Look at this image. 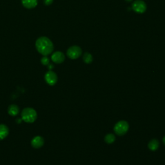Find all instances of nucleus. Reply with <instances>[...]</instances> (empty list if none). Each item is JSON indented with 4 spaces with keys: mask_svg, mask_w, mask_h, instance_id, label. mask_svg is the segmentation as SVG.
<instances>
[{
    "mask_svg": "<svg viewBox=\"0 0 165 165\" xmlns=\"http://www.w3.org/2000/svg\"><path fill=\"white\" fill-rule=\"evenodd\" d=\"M116 140V137L112 133H108L105 138V141L108 144H112Z\"/></svg>",
    "mask_w": 165,
    "mask_h": 165,
    "instance_id": "14",
    "label": "nucleus"
},
{
    "mask_svg": "<svg viewBox=\"0 0 165 165\" xmlns=\"http://www.w3.org/2000/svg\"><path fill=\"white\" fill-rule=\"evenodd\" d=\"M8 113L10 116H16L19 113V108L16 105H11L8 108Z\"/></svg>",
    "mask_w": 165,
    "mask_h": 165,
    "instance_id": "11",
    "label": "nucleus"
},
{
    "mask_svg": "<svg viewBox=\"0 0 165 165\" xmlns=\"http://www.w3.org/2000/svg\"><path fill=\"white\" fill-rule=\"evenodd\" d=\"M148 147L150 150L156 151L158 149L159 147V142L157 139H152L149 142Z\"/></svg>",
    "mask_w": 165,
    "mask_h": 165,
    "instance_id": "12",
    "label": "nucleus"
},
{
    "mask_svg": "<svg viewBox=\"0 0 165 165\" xmlns=\"http://www.w3.org/2000/svg\"><path fill=\"white\" fill-rule=\"evenodd\" d=\"M129 128L128 123L125 121H120L114 127V132L118 136H123L128 132Z\"/></svg>",
    "mask_w": 165,
    "mask_h": 165,
    "instance_id": "3",
    "label": "nucleus"
},
{
    "mask_svg": "<svg viewBox=\"0 0 165 165\" xmlns=\"http://www.w3.org/2000/svg\"><path fill=\"white\" fill-rule=\"evenodd\" d=\"M54 68V65H48V69L49 70H52V69Z\"/></svg>",
    "mask_w": 165,
    "mask_h": 165,
    "instance_id": "17",
    "label": "nucleus"
},
{
    "mask_svg": "<svg viewBox=\"0 0 165 165\" xmlns=\"http://www.w3.org/2000/svg\"><path fill=\"white\" fill-rule=\"evenodd\" d=\"M9 134V129L7 125L1 124L0 125V141L6 138Z\"/></svg>",
    "mask_w": 165,
    "mask_h": 165,
    "instance_id": "10",
    "label": "nucleus"
},
{
    "mask_svg": "<svg viewBox=\"0 0 165 165\" xmlns=\"http://www.w3.org/2000/svg\"><path fill=\"white\" fill-rule=\"evenodd\" d=\"M82 54V49L78 45L72 46L67 51V56L71 59H76Z\"/></svg>",
    "mask_w": 165,
    "mask_h": 165,
    "instance_id": "5",
    "label": "nucleus"
},
{
    "mask_svg": "<svg viewBox=\"0 0 165 165\" xmlns=\"http://www.w3.org/2000/svg\"><path fill=\"white\" fill-rule=\"evenodd\" d=\"M51 59L54 63L57 64H60L63 63V62L65 61V56L63 52H61L60 51H57L55 52L52 55Z\"/></svg>",
    "mask_w": 165,
    "mask_h": 165,
    "instance_id": "7",
    "label": "nucleus"
},
{
    "mask_svg": "<svg viewBox=\"0 0 165 165\" xmlns=\"http://www.w3.org/2000/svg\"><path fill=\"white\" fill-rule=\"evenodd\" d=\"M44 2V4L47 6H48V5H50L52 3H53L54 0H43Z\"/></svg>",
    "mask_w": 165,
    "mask_h": 165,
    "instance_id": "16",
    "label": "nucleus"
},
{
    "mask_svg": "<svg viewBox=\"0 0 165 165\" xmlns=\"http://www.w3.org/2000/svg\"><path fill=\"white\" fill-rule=\"evenodd\" d=\"M35 45L38 52L44 56L50 54L54 48L52 41L45 36L39 38L36 41Z\"/></svg>",
    "mask_w": 165,
    "mask_h": 165,
    "instance_id": "1",
    "label": "nucleus"
},
{
    "mask_svg": "<svg viewBox=\"0 0 165 165\" xmlns=\"http://www.w3.org/2000/svg\"><path fill=\"white\" fill-rule=\"evenodd\" d=\"M41 63L45 66L48 65L50 63V59L47 56H44L41 59Z\"/></svg>",
    "mask_w": 165,
    "mask_h": 165,
    "instance_id": "15",
    "label": "nucleus"
},
{
    "mask_svg": "<svg viewBox=\"0 0 165 165\" xmlns=\"http://www.w3.org/2000/svg\"><path fill=\"white\" fill-rule=\"evenodd\" d=\"M44 139L39 136H35L31 141V145L34 148H40L43 146Z\"/></svg>",
    "mask_w": 165,
    "mask_h": 165,
    "instance_id": "8",
    "label": "nucleus"
},
{
    "mask_svg": "<svg viewBox=\"0 0 165 165\" xmlns=\"http://www.w3.org/2000/svg\"><path fill=\"white\" fill-rule=\"evenodd\" d=\"M37 117V112L32 108H25L22 112V119L26 122H34L36 120Z\"/></svg>",
    "mask_w": 165,
    "mask_h": 165,
    "instance_id": "2",
    "label": "nucleus"
},
{
    "mask_svg": "<svg viewBox=\"0 0 165 165\" xmlns=\"http://www.w3.org/2000/svg\"><path fill=\"white\" fill-rule=\"evenodd\" d=\"M45 80L50 86H54L58 81V76L54 72L49 70L45 75Z\"/></svg>",
    "mask_w": 165,
    "mask_h": 165,
    "instance_id": "6",
    "label": "nucleus"
},
{
    "mask_svg": "<svg viewBox=\"0 0 165 165\" xmlns=\"http://www.w3.org/2000/svg\"><path fill=\"white\" fill-rule=\"evenodd\" d=\"M132 8L136 13L142 14L146 12L147 5L142 0H136L132 5Z\"/></svg>",
    "mask_w": 165,
    "mask_h": 165,
    "instance_id": "4",
    "label": "nucleus"
},
{
    "mask_svg": "<svg viewBox=\"0 0 165 165\" xmlns=\"http://www.w3.org/2000/svg\"><path fill=\"white\" fill-rule=\"evenodd\" d=\"M24 7L28 9L34 8L38 5V0H22Z\"/></svg>",
    "mask_w": 165,
    "mask_h": 165,
    "instance_id": "9",
    "label": "nucleus"
},
{
    "mask_svg": "<svg viewBox=\"0 0 165 165\" xmlns=\"http://www.w3.org/2000/svg\"><path fill=\"white\" fill-rule=\"evenodd\" d=\"M162 142H163V143L164 144V145H165V136L162 139Z\"/></svg>",
    "mask_w": 165,
    "mask_h": 165,
    "instance_id": "18",
    "label": "nucleus"
},
{
    "mask_svg": "<svg viewBox=\"0 0 165 165\" xmlns=\"http://www.w3.org/2000/svg\"><path fill=\"white\" fill-rule=\"evenodd\" d=\"M82 59H83V61L87 64H90L93 61V57L91 54L88 52H85L83 55V57H82Z\"/></svg>",
    "mask_w": 165,
    "mask_h": 165,
    "instance_id": "13",
    "label": "nucleus"
},
{
    "mask_svg": "<svg viewBox=\"0 0 165 165\" xmlns=\"http://www.w3.org/2000/svg\"><path fill=\"white\" fill-rule=\"evenodd\" d=\"M125 1L127 2H131L133 1V0H125Z\"/></svg>",
    "mask_w": 165,
    "mask_h": 165,
    "instance_id": "19",
    "label": "nucleus"
}]
</instances>
